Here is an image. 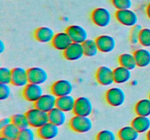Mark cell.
Segmentation results:
<instances>
[{"mask_svg":"<svg viewBox=\"0 0 150 140\" xmlns=\"http://www.w3.org/2000/svg\"><path fill=\"white\" fill-rule=\"evenodd\" d=\"M26 115L29 120V126L35 129H38L49 122L48 112L40 110L35 106L29 109Z\"/></svg>","mask_w":150,"mask_h":140,"instance_id":"1","label":"cell"},{"mask_svg":"<svg viewBox=\"0 0 150 140\" xmlns=\"http://www.w3.org/2000/svg\"><path fill=\"white\" fill-rule=\"evenodd\" d=\"M69 125L73 131L76 133H87L92 130L93 123L89 117L79 116L74 115L69 122Z\"/></svg>","mask_w":150,"mask_h":140,"instance_id":"2","label":"cell"},{"mask_svg":"<svg viewBox=\"0 0 150 140\" xmlns=\"http://www.w3.org/2000/svg\"><path fill=\"white\" fill-rule=\"evenodd\" d=\"M91 19L95 25L99 27H106L112 20V15L109 10L105 7H98L92 10Z\"/></svg>","mask_w":150,"mask_h":140,"instance_id":"3","label":"cell"},{"mask_svg":"<svg viewBox=\"0 0 150 140\" xmlns=\"http://www.w3.org/2000/svg\"><path fill=\"white\" fill-rule=\"evenodd\" d=\"M105 101L111 106L118 107L124 104L126 100V95L123 89L120 87H113L105 93Z\"/></svg>","mask_w":150,"mask_h":140,"instance_id":"4","label":"cell"},{"mask_svg":"<svg viewBox=\"0 0 150 140\" xmlns=\"http://www.w3.org/2000/svg\"><path fill=\"white\" fill-rule=\"evenodd\" d=\"M115 18L120 23L127 27H133L138 24V15L136 12L130 9L117 10Z\"/></svg>","mask_w":150,"mask_h":140,"instance_id":"5","label":"cell"},{"mask_svg":"<svg viewBox=\"0 0 150 140\" xmlns=\"http://www.w3.org/2000/svg\"><path fill=\"white\" fill-rule=\"evenodd\" d=\"M93 112V104L89 98L80 96L76 100L73 113L79 116L89 117Z\"/></svg>","mask_w":150,"mask_h":140,"instance_id":"6","label":"cell"},{"mask_svg":"<svg viewBox=\"0 0 150 140\" xmlns=\"http://www.w3.org/2000/svg\"><path fill=\"white\" fill-rule=\"evenodd\" d=\"M73 90V85L67 80H59L54 82L51 87V91L57 98L71 95Z\"/></svg>","mask_w":150,"mask_h":140,"instance_id":"7","label":"cell"},{"mask_svg":"<svg viewBox=\"0 0 150 140\" xmlns=\"http://www.w3.org/2000/svg\"><path fill=\"white\" fill-rule=\"evenodd\" d=\"M44 94L43 88L40 85L29 83L23 90V96L26 101L35 103Z\"/></svg>","mask_w":150,"mask_h":140,"instance_id":"8","label":"cell"},{"mask_svg":"<svg viewBox=\"0 0 150 140\" xmlns=\"http://www.w3.org/2000/svg\"><path fill=\"white\" fill-rule=\"evenodd\" d=\"M57 97L52 93H44L35 103V107L45 112H49L55 107H57Z\"/></svg>","mask_w":150,"mask_h":140,"instance_id":"9","label":"cell"},{"mask_svg":"<svg viewBox=\"0 0 150 140\" xmlns=\"http://www.w3.org/2000/svg\"><path fill=\"white\" fill-rule=\"evenodd\" d=\"M95 77L98 83L101 85H111L114 83V69L107 66H102L97 70Z\"/></svg>","mask_w":150,"mask_h":140,"instance_id":"10","label":"cell"},{"mask_svg":"<svg viewBox=\"0 0 150 140\" xmlns=\"http://www.w3.org/2000/svg\"><path fill=\"white\" fill-rule=\"evenodd\" d=\"M73 42L83 44L88 39V33L86 29L79 25H71L66 29Z\"/></svg>","mask_w":150,"mask_h":140,"instance_id":"11","label":"cell"},{"mask_svg":"<svg viewBox=\"0 0 150 140\" xmlns=\"http://www.w3.org/2000/svg\"><path fill=\"white\" fill-rule=\"evenodd\" d=\"M39 138L43 140H52L57 137L59 134V127L48 122L40 128L37 129Z\"/></svg>","mask_w":150,"mask_h":140,"instance_id":"12","label":"cell"},{"mask_svg":"<svg viewBox=\"0 0 150 140\" xmlns=\"http://www.w3.org/2000/svg\"><path fill=\"white\" fill-rule=\"evenodd\" d=\"M29 83L37 85H42L47 82L48 74L44 69L38 66H34L27 69Z\"/></svg>","mask_w":150,"mask_h":140,"instance_id":"13","label":"cell"},{"mask_svg":"<svg viewBox=\"0 0 150 140\" xmlns=\"http://www.w3.org/2000/svg\"><path fill=\"white\" fill-rule=\"evenodd\" d=\"M100 52L103 53L111 52L116 48V40L112 36L103 34L95 39Z\"/></svg>","mask_w":150,"mask_h":140,"instance_id":"14","label":"cell"},{"mask_svg":"<svg viewBox=\"0 0 150 140\" xmlns=\"http://www.w3.org/2000/svg\"><path fill=\"white\" fill-rule=\"evenodd\" d=\"M29 83L28 71L22 67H16L12 69V83L13 85L24 88Z\"/></svg>","mask_w":150,"mask_h":140,"instance_id":"15","label":"cell"},{"mask_svg":"<svg viewBox=\"0 0 150 140\" xmlns=\"http://www.w3.org/2000/svg\"><path fill=\"white\" fill-rule=\"evenodd\" d=\"M64 57L68 61H75L80 60L84 55L83 45L73 42L67 49L63 51Z\"/></svg>","mask_w":150,"mask_h":140,"instance_id":"16","label":"cell"},{"mask_svg":"<svg viewBox=\"0 0 150 140\" xmlns=\"http://www.w3.org/2000/svg\"><path fill=\"white\" fill-rule=\"evenodd\" d=\"M73 43L71 38L67 32H59L56 34L51 44L55 49L60 51H64Z\"/></svg>","mask_w":150,"mask_h":140,"instance_id":"17","label":"cell"},{"mask_svg":"<svg viewBox=\"0 0 150 140\" xmlns=\"http://www.w3.org/2000/svg\"><path fill=\"white\" fill-rule=\"evenodd\" d=\"M55 32L51 28L48 26H41L35 32V38L42 43H49L52 42L55 36Z\"/></svg>","mask_w":150,"mask_h":140,"instance_id":"18","label":"cell"},{"mask_svg":"<svg viewBox=\"0 0 150 140\" xmlns=\"http://www.w3.org/2000/svg\"><path fill=\"white\" fill-rule=\"evenodd\" d=\"M67 112H64L59 108L55 107L48 112V120L49 122L54 125L61 127L65 124L67 121Z\"/></svg>","mask_w":150,"mask_h":140,"instance_id":"19","label":"cell"},{"mask_svg":"<svg viewBox=\"0 0 150 140\" xmlns=\"http://www.w3.org/2000/svg\"><path fill=\"white\" fill-rule=\"evenodd\" d=\"M132 77L131 70L119 66L114 69V83L117 84H125L130 80Z\"/></svg>","mask_w":150,"mask_h":140,"instance_id":"20","label":"cell"},{"mask_svg":"<svg viewBox=\"0 0 150 140\" xmlns=\"http://www.w3.org/2000/svg\"><path fill=\"white\" fill-rule=\"evenodd\" d=\"M131 125L139 133H146L150 129V118L149 117L137 115L133 119Z\"/></svg>","mask_w":150,"mask_h":140,"instance_id":"21","label":"cell"},{"mask_svg":"<svg viewBox=\"0 0 150 140\" xmlns=\"http://www.w3.org/2000/svg\"><path fill=\"white\" fill-rule=\"evenodd\" d=\"M76 100V99H75L71 95L59 97L57 100V107L59 108L65 112H73Z\"/></svg>","mask_w":150,"mask_h":140,"instance_id":"22","label":"cell"},{"mask_svg":"<svg viewBox=\"0 0 150 140\" xmlns=\"http://www.w3.org/2000/svg\"><path fill=\"white\" fill-rule=\"evenodd\" d=\"M136 64L139 67H146L150 64V51L146 48H139L133 52Z\"/></svg>","mask_w":150,"mask_h":140,"instance_id":"23","label":"cell"},{"mask_svg":"<svg viewBox=\"0 0 150 140\" xmlns=\"http://www.w3.org/2000/svg\"><path fill=\"white\" fill-rule=\"evenodd\" d=\"M139 133L130 125L122 127L117 134L120 140H137L139 137Z\"/></svg>","mask_w":150,"mask_h":140,"instance_id":"24","label":"cell"},{"mask_svg":"<svg viewBox=\"0 0 150 140\" xmlns=\"http://www.w3.org/2000/svg\"><path fill=\"white\" fill-rule=\"evenodd\" d=\"M119 64L122 66L130 70L135 69V68L138 66L133 53H129V52H125L120 55Z\"/></svg>","mask_w":150,"mask_h":140,"instance_id":"25","label":"cell"},{"mask_svg":"<svg viewBox=\"0 0 150 140\" xmlns=\"http://www.w3.org/2000/svg\"><path fill=\"white\" fill-rule=\"evenodd\" d=\"M135 112L140 116H150V99H142L135 105Z\"/></svg>","mask_w":150,"mask_h":140,"instance_id":"26","label":"cell"},{"mask_svg":"<svg viewBox=\"0 0 150 140\" xmlns=\"http://www.w3.org/2000/svg\"><path fill=\"white\" fill-rule=\"evenodd\" d=\"M20 131V128H18L15 124L12 123L7 125V126L1 128V136L6 137V138L13 140H16L18 136Z\"/></svg>","mask_w":150,"mask_h":140,"instance_id":"27","label":"cell"},{"mask_svg":"<svg viewBox=\"0 0 150 140\" xmlns=\"http://www.w3.org/2000/svg\"><path fill=\"white\" fill-rule=\"evenodd\" d=\"M84 55L87 57H94L100 52L95 39H88L83 44Z\"/></svg>","mask_w":150,"mask_h":140,"instance_id":"28","label":"cell"},{"mask_svg":"<svg viewBox=\"0 0 150 140\" xmlns=\"http://www.w3.org/2000/svg\"><path fill=\"white\" fill-rule=\"evenodd\" d=\"M12 118V123L21 130L29 127V120L26 114L18 113L14 115Z\"/></svg>","mask_w":150,"mask_h":140,"instance_id":"29","label":"cell"},{"mask_svg":"<svg viewBox=\"0 0 150 140\" xmlns=\"http://www.w3.org/2000/svg\"><path fill=\"white\" fill-rule=\"evenodd\" d=\"M37 136L38 134L36 131L34 130L33 128L29 126L21 130L16 140H36Z\"/></svg>","mask_w":150,"mask_h":140,"instance_id":"30","label":"cell"},{"mask_svg":"<svg viewBox=\"0 0 150 140\" xmlns=\"http://www.w3.org/2000/svg\"><path fill=\"white\" fill-rule=\"evenodd\" d=\"M0 83L8 85L12 83V69L7 67L0 68Z\"/></svg>","mask_w":150,"mask_h":140,"instance_id":"31","label":"cell"},{"mask_svg":"<svg viewBox=\"0 0 150 140\" xmlns=\"http://www.w3.org/2000/svg\"><path fill=\"white\" fill-rule=\"evenodd\" d=\"M111 4L117 10L130 9L133 5L132 0H111Z\"/></svg>","mask_w":150,"mask_h":140,"instance_id":"32","label":"cell"},{"mask_svg":"<svg viewBox=\"0 0 150 140\" xmlns=\"http://www.w3.org/2000/svg\"><path fill=\"white\" fill-rule=\"evenodd\" d=\"M139 43L145 48H150V29L143 28L140 34Z\"/></svg>","mask_w":150,"mask_h":140,"instance_id":"33","label":"cell"},{"mask_svg":"<svg viewBox=\"0 0 150 140\" xmlns=\"http://www.w3.org/2000/svg\"><path fill=\"white\" fill-rule=\"evenodd\" d=\"M96 140H117V135L109 129H104L98 133Z\"/></svg>","mask_w":150,"mask_h":140,"instance_id":"34","label":"cell"},{"mask_svg":"<svg viewBox=\"0 0 150 140\" xmlns=\"http://www.w3.org/2000/svg\"><path fill=\"white\" fill-rule=\"evenodd\" d=\"M142 29H143V28L139 24H137L132 27L130 35V40L132 44L136 45V44L139 43V37H140V34Z\"/></svg>","mask_w":150,"mask_h":140,"instance_id":"35","label":"cell"},{"mask_svg":"<svg viewBox=\"0 0 150 140\" xmlns=\"http://www.w3.org/2000/svg\"><path fill=\"white\" fill-rule=\"evenodd\" d=\"M12 90L8 84H0V99L1 101L9 99L11 96Z\"/></svg>","mask_w":150,"mask_h":140,"instance_id":"36","label":"cell"},{"mask_svg":"<svg viewBox=\"0 0 150 140\" xmlns=\"http://www.w3.org/2000/svg\"><path fill=\"white\" fill-rule=\"evenodd\" d=\"M12 123V118H10V117H6V118H2L0 120V128H2L4 127L7 126L9 124Z\"/></svg>","mask_w":150,"mask_h":140,"instance_id":"37","label":"cell"},{"mask_svg":"<svg viewBox=\"0 0 150 140\" xmlns=\"http://www.w3.org/2000/svg\"><path fill=\"white\" fill-rule=\"evenodd\" d=\"M6 50V45L4 43L2 40L0 41V53H2L4 52V51Z\"/></svg>","mask_w":150,"mask_h":140,"instance_id":"38","label":"cell"},{"mask_svg":"<svg viewBox=\"0 0 150 140\" xmlns=\"http://www.w3.org/2000/svg\"><path fill=\"white\" fill-rule=\"evenodd\" d=\"M146 15H147L148 18L150 19V3L147 6H146Z\"/></svg>","mask_w":150,"mask_h":140,"instance_id":"39","label":"cell"},{"mask_svg":"<svg viewBox=\"0 0 150 140\" xmlns=\"http://www.w3.org/2000/svg\"><path fill=\"white\" fill-rule=\"evenodd\" d=\"M146 140H150V129L146 132Z\"/></svg>","mask_w":150,"mask_h":140,"instance_id":"40","label":"cell"},{"mask_svg":"<svg viewBox=\"0 0 150 140\" xmlns=\"http://www.w3.org/2000/svg\"><path fill=\"white\" fill-rule=\"evenodd\" d=\"M0 140H13V139H8V138H6V137H4V136H1V138H0Z\"/></svg>","mask_w":150,"mask_h":140,"instance_id":"41","label":"cell"},{"mask_svg":"<svg viewBox=\"0 0 150 140\" xmlns=\"http://www.w3.org/2000/svg\"><path fill=\"white\" fill-rule=\"evenodd\" d=\"M149 99H150V94H149Z\"/></svg>","mask_w":150,"mask_h":140,"instance_id":"42","label":"cell"}]
</instances>
